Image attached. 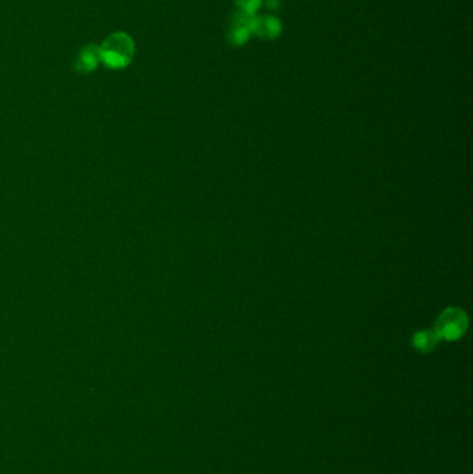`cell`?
I'll return each instance as SVG.
<instances>
[{
    "label": "cell",
    "mask_w": 473,
    "mask_h": 474,
    "mask_svg": "<svg viewBox=\"0 0 473 474\" xmlns=\"http://www.w3.org/2000/svg\"><path fill=\"white\" fill-rule=\"evenodd\" d=\"M100 52V61H103L107 67L118 70L127 67L135 53V45L124 32H115L110 35L99 48Z\"/></svg>",
    "instance_id": "1"
},
{
    "label": "cell",
    "mask_w": 473,
    "mask_h": 474,
    "mask_svg": "<svg viewBox=\"0 0 473 474\" xmlns=\"http://www.w3.org/2000/svg\"><path fill=\"white\" fill-rule=\"evenodd\" d=\"M467 328V318L465 312L459 308H447L444 310L436 322L434 332L437 336L444 340H458L462 337Z\"/></svg>",
    "instance_id": "2"
},
{
    "label": "cell",
    "mask_w": 473,
    "mask_h": 474,
    "mask_svg": "<svg viewBox=\"0 0 473 474\" xmlns=\"http://www.w3.org/2000/svg\"><path fill=\"white\" fill-rule=\"evenodd\" d=\"M252 32L257 34L261 38L266 39H272L279 35L281 32V24L277 19L271 16H264L260 19H252V26H250Z\"/></svg>",
    "instance_id": "3"
},
{
    "label": "cell",
    "mask_w": 473,
    "mask_h": 474,
    "mask_svg": "<svg viewBox=\"0 0 473 474\" xmlns=\"http://www.w3.org/2000/svg\"><path fill=\"white\" fill-rule=\"evenodd\" d=\"M99 61H100L99 48L95 45H88L77 56L75 68L82 74H88V73H92L98 67Z\"/></svg>",
    "instance_id": "4"
},
{
    "label": "cell",
    "mask_w": 473,
    "mask_h": 474,
    "mask_svg": "<svg viewBox=\"0 0 473 474\" xmlns=\"http://www.w3.org/2000/svg\"><path fill=\"white\" fill-rule=\"evenodd\" d=\"M440 341V337L434 330H420L414 334L412 344L414 347L420 352H430L437 343Z\"/></svg>",
    "instance_id": "5"
},
{
    "label": "cell",
    "mask_w": 473,
    "mask_h": 474,
    "mask_svg": "<svg viewBox=\"0 0 473 474\" xmlns=\"http://www.w3.org/2000/svg\"><path fill=\"white\" fill-rule=\"evenodd\" d=\"M236 5L241 9L239 12L253 16L254 12L260 8L261 0H236Z\"/></svg>",
    "instance_id": "6"
}]
</instances>
